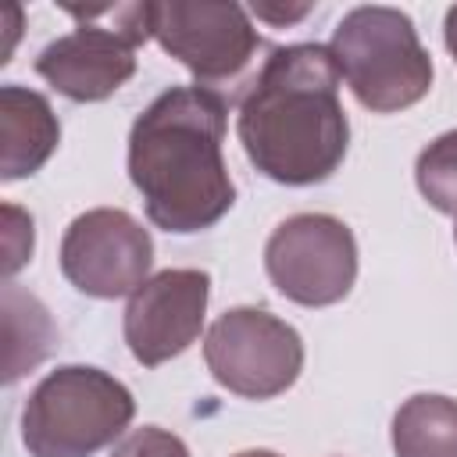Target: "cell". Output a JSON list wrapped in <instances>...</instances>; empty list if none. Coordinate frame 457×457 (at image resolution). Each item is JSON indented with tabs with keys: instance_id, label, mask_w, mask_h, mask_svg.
<instances>
[{
	"instance_id": "cell-2",
	"label": "cell",
	"mask_w": 457,
	"mask_h": 457,
	"mask_svg": "<svg viewBox=\"0 0 457 457\" xmlns=\"http://www.w3.org/2000/svg\"><path fill=\"white\" fill-rule=\"evenodd\" d=\"M228 104L207 86L164 89L129 129V179L146 218L175 236L218 225L236 204L221 143Z\"/></svg>"
},
{
	"instance_id": "cell-13",
	"label": "cell",
	"mask_w": 457,
	"mask_h": 457,
	"mask_svg": "<svg viewBox=\"0 0 457 457\" xmlns=\"http://www.w3.org/2000/svg\"><path fill=\"white\" fill-rule=\"evenodd\" d=\"M4 378L18 382L25 371H32L39 361L50 357L57 343V328L50 321V311L14 282L4 286Z\"/></svg>"
},
{
	"instance_id": "cell-15",
	"label": "cell",
	"mask_w": 457,
	"mask_h": 457,
	"mask_svg": "<svg viewBox=\"0 0 457 457\" xmlns=\"http://www.w3.org/2000/svg\"><path fill=\"white\" fill-rule=\"evenodd\" d=\"M32 250H36L32 214L21 211L18 204H4V275L7 282L32 261Z\"/></svg>"
},
{
	"instance_id": "cell-7",
	"label": "cell",
	"mask_w": 457,
	"mask_h": 457,
	"mask_svg": "<svg viewBox=\"0 0 457 457\" xmlns=\"http://www.w3.org/2000/svg\"><path fill=\"white\" fill-rule=\"evenodd\" d=\"M264 271L271 286L300 307H332L357 282V239L336 214H289L264 243Z\"/></svg>"
},
{
	"instance_id": "cell-5",
	"label": "cell",
	"mask_w": 457,
	"mask_h": 457,
	"mask_svg": "<svg viewBox=\"0 0 457 457\" xmlns=\"http://www.w3.org/2000/svg\"><path fill=\"white\" fill-rule=\"evenodd\" d=\"M79 25L46 43L36 75L75 104L114 96L136 75V50L150 39V4H64Z\"/></svg>"
},
{
	"instance_id": "cell-11",
	"label": "cell",
	"mask_w": 457,
	"mask_h": 457,
	"mask_svg": "<svg viewBox=\"0 0 457 457\" xmlns=\"http://www.w3.org/2000/svg\"><path fill=\"white\" fill-rule=\"evenodd\" d=\"M61 143V121L50 100L18 82L0 86V179L36 175Z\"/></svg>"
},
{
	"instance_id": "cell-20",
	"label": "cell",
	"mask_w": 457,
	"mask_h": 457,
	"mask_svg": "<svg viewBox=\"0 0 457 457\" xmlns=\"http://www.w3.org/2000/svg\"><path fill=\"white\" fill-rule=\"evenodd\" d=\"M453 243H457V221H453Z\"/></svg>"
},
{
	"instance_id": "cell-6",
	"label": "cell",
	"mask_w": 457,
	"mask_h": 457,
	"mask_svg": "<svg viewBox=\"0 0 457 457\" xmlns=\"http://www.w3.org/2000/svg\"><path fill=\"white\" fill-rule=\"evenodd\" d=\"M204 364L221 389L243 400H271L300 378L303 339L264 307H228L204 336Z\"/></svg>"
},
{
	"instance_id": "cell-17",
	"label": "cell",
	"mask_w": 457,
	"mask_h": 457,
	"mask_svg": "<svg viewBox=\"0 0 457 457\" xmlns=\"http://www.w3.org/2000/svg\"><path fill=\"white\" fill-rule=\"evenodd\" d=\"M250 11L261 18V21H268V25H293V21H300V18H307L311 11H314V4H296V7H282V4H250Z\"/></svg>"
},
{
	"instance_id": "cell-10",
	"label": "cell",
	"mask_w": 457,
	"mask_h": 457,
	"mask_svg": "<svg viewBox=\"0 0 457 457\" xmlns=\"http://www.w3.org/2000/svg\"><path fill=\"white\" fill-rule=\"evenodd\" d=\"M211 275L200 268H164L150 275L125 303L121 332L129 353L143 368H157L186 353L207 318Z\"/></svg>"
},
{
	"instance_id": "cell-4",
	"label": "cell",
	"mask_w": 457,
	"mask_h": 457,
	"mask_svg": "<svg viewBox=\"0 0 457 457\" xmlns=\"http://www.w3.org/2000/svg\"><path fill=\"white\" fill-rule=\"evenodd\" d=\"M328 50L353 100L371 114L414 107L432 89V57L400 7H353L332 29Z\"/></svg>"
},
{
	"instance_id": "cell-8",
	"label": "cell",
	"mask_w": 457,
	"mask_h": 457,
	"mask_svg": "<svg viewBox=\"0 0 457 457\" xmlns=\"http://www.w3.org/2000/svg\"><path fill=\"white\" fill-rule=\"evenodd\" d=\"M150 36L171 54L196 86L236 82L261 50L246 7L218 0H161L150 4Z\"/></svg>"
},
{
	"instance_id": "cell-19",
	"label": "cell",
	"mask_w": 457,
	"mask_h": 457,
	"mask_svg": "<svg viewBox=\"0 0 457 457\" xmlns=\"http://www.w3.org/2000/svg\"><path fill=\"white\" fill-rule=\"evenodd\" d=\"M232 457H282V453H275V450H239Z\"/></svg>"
},
{
	"instance_id": "cell-14",
	"label": "cell",
	"mask_w": 457,
	"mask_h": 457,
	"mask_svg": "<svg viewBox=\"0 0 457 457\" xmlns=\"http://www.w3.org/2000/svg\"><path fill=\"white\" fill-rule=\"evenodd\" d=\"M414 182H418V193L428 200V207L457 218V129L436 136L418 154Z\"/></svg>"
},
{
	"instance_id": "cell-16",
	"label": "cell",
	"mask_w": 457,
	"mask_h": 457,
	"mask_svg": "<svg viewBox=\"0 0 457 457\" xmlns=\"http://www.w3.org/2000/svg\"><path fill=\"white\" fill-rule=\"evenodd\" d=\"M111 457H189V446L161 425H143V428H132L129 436H121V443L111 450Z\"/></svg>"
},
{
	"instance_id": "cell-12",
	"label": "cell",
	"mask_w": 457,
	"mask_h": 457,
	"mask_svg": "<svg viewBox=\"0 0 457 457\" xmlns=\"http://www.w3.org/2000/svg\"><path fill=\"white\" fill-rule=\"evenodd\" d=\"M396 457H457V400L443 393L407 396L389 425Z\"/></svg>"
},
{
	"instance_id": "cell-18",
	"label": "cell",
	"mask_w": 457,
	"mask_h": 457,
	"mask_svg": "<svg viewBox=\"0 0 457 457\" xmlns=\"http://www.w3.org/2000/svg\"><path fill=\"white\" fill-rule=\"evenodd\" d=\"M443 43H446V50H450V57H453V64H457V4L446 11V18H443Z\"/></svg>"
},
{
	"instance_id": "cell-1",
	"label": "cell",
	"mask_w": 457,
	"mask_h": 457,
	"mask_svg": "<svg viewBox=\"0 0 457 457\" xmlns=\"http://www.w3.org/2000/svg\"><path fill=\"white\" fill-rule=\"evenodd\" d=\"M339 64L325 43L275 46L246 82L236 136L246 161L278 186H318L350 146Z\"/></svg>"
},
{
	"instance_id": "cell-3",
	"label": "cell",
	"mask_w": 457,
	"mask_h": 457,
	"mask_svg": "<svg viewBox=\"0 0 457 457\" xmlns=\"http://www.w3.org/2000/svg\"><path fill=\"white\" fill-rule=\"evenodd\" d=\"M136 418L132 389L104 368L61 364L21 407V443L32 457H93Z\"/></svg>"
},
{
	"instance_id": "cell-9",
	"label": "cell",
	"mask_w": 457,
	"mask_h": 457,
	"mask_svg": "<svg viewBox=\"0 0 457 457\" xmlns=\"http://www.w3.org/2000/svg\"><path fill=\"white\" fill-rule=\"evenodd\" d=\"M61 275L93 300L132 296L154 268L150 232L121 207H93L61 236Z\"/></svg>"
}]
</instances>
